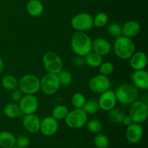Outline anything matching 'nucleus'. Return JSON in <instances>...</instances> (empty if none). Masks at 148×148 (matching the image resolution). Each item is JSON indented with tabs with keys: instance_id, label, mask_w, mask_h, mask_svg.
<instances>
[{
	"instance_id": "obj_1",
	"label": "nucleus",
	"mask_w": 148,
	"mask_h": 148,
	"mask_svg": "<svg viewBox=\"0 0 148 148\" xmlns=\"http://www.w3.org/2000/svg\"><path fill=\"white\" fill-rule=\"evenodd\" d=\"M71 48L77 56L84 57L92 51V40L85 32L77 31L71 39Z\"/></svg>"
},
{
	"instance_id": "obj_2",
	"label": "nucleus",
	"mask_w": 148,
	"mask_h": 148,
	"mask_svg": "<svg viewBox=\"0 0 148 148\" xmlns=\"http://www.w3.org/2000/svg\"><path fill=\"white\" fill-rule=\"evenodd\" d=\"M114 51L119 59L127 60L135 52V45L132 38L121 36L115 39Z\"/></svg>"
},
{
	"instance_id": "obj_3",
	"label": "nucleus",
	"mask_w": 148,
	"mask_h": 148,
	"mask_svg": "<svg viewBox=\"0 0 148 148\" xmlns=\"http://www.w3.org/2000/svg\"><path fill=\"white\" fill-rule=\"evenodd\" d=\"M117 102L122 105H130L137 100L139 97V90L133 84L124 83L117 87L114 91Z\"/></svg>"
},
{
	"instance_id": "obj_4",
	"label": "nucleus",
	"mask_w": 148,
	"mask_h": 148,
	"mask_svg": "<svg viewBox=\"0 0 148 148\" xmlns=\"http://www.w3.org/2000/svg\"><path fill=\"white\" fill-rule=\"evenodd\" d=\"M129 116L133 123L142 124L145 122L148 117V106L145 102L139 100L130 104Z\"/></svg>"
},
{
	"instance_id": "obj_5",
	"label": "nucleus",
	"mask_w": 148,
	"mask_h": 148,
	"mask_svg": "<svg viewBox=\"0 0 148 148\" xmlns=\"http://www.w3.org/2000/svg\"><path fill=\"white\" fill-rule=\"evenodd\" d=\"M64 120L68 127L78 130L86 125L88 121V114L82 108H75L72 111H69L67 116Z\"/></svg>"
},
{
	"instance_id": "obj_6",
	"label": "nucleus",
	"mask_w": 148,
	"mask_h": 148,
	"mask_svg": "<svg viewBox=\"0 0 148 148\" xmlns=\"http://www.w3.org/2000/svg\"><path fill=\"white\" fill-rule=\"evenodd\" d=\"M17 88L23 94L35 95L40 90V79L36 75L27 74L18 80Z\"/></svg>"
},
{
	"instance_id": "obj_7",
	"label": "nucleus",
	"mask_w": 148,
	"mask_h": 148,
	"mask_svg": "<svg viewBox=\"0 0 148 148\" xmlns=\"http://www.w3.org/2000/svg\"><path fill=\"white\" fill-rule=\"evenodd\" d=\"M42 62L45 69L49 73L57 75L63 69V61L62 58L53 51H47L43 54Z\"/></svg>"
},
{
	"instance_id": "obj_8",
	"label": "nucleus",
	"mask_w": 148,
	"mask_h": 148,
	"mask_svg": "<svg viewBox=\"0 0 148 148\" xmlns=\"http://www.w3.org/2000/svg\"><path fill=\"white\" fill-rule=\"evenodd\" d=\"M61 86L57 75L49 73L43 75L40 79V90L47 95H51L59 90Z\"/></svg>"
},
{
	"instance_id": "obj_9",
	"label": "nucleus",
	"mask_w": 148,
	"mask_h": 148,
	"mask_svg": "<svg viewBox=\"0 0 148 148\" xmlns=\"http://www.w3.org/2000/svg\"><path fill=\"white\" fill-rule=\"evenodd\" d=\"M71 26L77 31H88L93 27V18L88 13H79L72 18Z\"/></svg>"
},
{
	"instance_id": "obj_10",
	"label": "nucleus",
	"mask_w": 148,
	"mask_h": 148,
	"mask_svg": "<svg viewBox=\"0 0 148 148\" xmlns=\"http://www.w3.org/2000/svg\"><path fill=\"white\" fill-rule=\"evenodd\" d=\"M111 87V81L108 76L101 74L97 75L91 78L88 82V88L95 93L101 94L102 92L108 90Z\"/></svg>"
},
{
	"instance_id": "obj_11",
	"label": "nucleus",
	"mask_w": 148,
	"mask_h": 148,
	"mask_svg": "<svg viewBox=\"0 0 148 148\" xmlns=\"http://www.w3.org/2000/svg\"><path fill=\"white\" fill-rule=\"evenodd\" d=\"M18 105L22 114L25 115L35 114L38 109V100L35 95L24 94Z\"/></svg>"
},
{
	"instance_id": "obj_12",
	"label": "nucleus",
	"mask_w": 148,
	"mask_h": 148,
	"mask_svg": "<svg viewBox=\"0 0 148 148\" xmlns=\"http://www.w3.org/2000/svg\"><path fill=\"white\" fill-rule=\"evenodd\" d=\"M59 130V123L52 116H48L40 121V131L46 137H51L56 134Z\"/></svg>"
},
{
	"instance_id": "obj_13",
	"label": "nucleus",
	"mask_w": 148,
	"mask_h": 148,
	"mask_svg": "<svg viewBox=\"0 0 148 148\" xmlns=\"http://www.w3.org/2000/svg\"><path fill=\"white\" fill-rule=\"evenodd\" d=\"M98 102L100 109H102L104 111H111V109L115 108L117 103L114 91L108 89V90L102 92L100 95Z\"/></svg>"
},
{
	"instance_id": "obj_14",
	"label": "nucleus",
	"mask_w": 148,
	"mask_h": 148,
	"mask_svg": "<svg viewBox=\"0 0 148 148\" xmlns=\"http://www.w3.org/2000/svg\"><path fill=\"white\" fill-rule=\"evenodd\" d=\"M125 135L129 143L132 144L138 143L143 137V127L140 124L132 123L127 127Z\"/></svg>"
},
{
	"instance_id": "obj_15",
	"label": "nucleus",
	"mask_w": 148,
	"mask_h": 148,
	"mask_svg": "<svg viewBox=\"0 0 148 148\" xmlns=\"http://www.w3.org/2000/svg\"><path fill=\"white\" fill-rule=\"evenodd\" d=\"M23 125L29 133L36 134L40 131V119L36 114H26L23 119Z\"/></svg>"
},
{
	"instance_id": "obj_16",
	"label": "nucleus",
	"mask_w": 148,
	"mask_h": 148,
	"mask_svg": "<svg viewBox=\"0 0 148 148\" xmlns=\"http://www.w3.org/2000/svg\"><path fill=\"white\" fill-rule=\"evenodd\" d=\"M111 49V44L106 39L98 38L92 41V51L102 57L109 54Z\"/></svg>"
},
{
	"instance_id": "obj_17",
	"label": "nucleus",
	"mask_w": 148,
	"mask_h": 148,
	"mask_svg": "<svg viewBox=\"0 0 148 148\" xmlns=\"http://www.w3.org/2000/svg\"><path fill=\"white\" fill-rule=\"evenodd\" d=\"M131 79L133 85L140 90H147L148 88V72L145 69L134 70L132 74Z\"/></svg>"
},
{
	"instance_id": "obj_18",
	"label": "nucleus",
	"mask_w": 148,
	"mask_h": 148,
	"mask_svg": "<svg viewBox=\"0 0 148 148\" xmlns=\"http://www.w3.org/2000/svg\"><path fill=\"white\" fill-rule=\"evenodd\" d=\"M141 27L138 22L135 20H129L121 26V36L132 38L138 36Z\"/></svg>"
},
{
	"instance_id": "obj_19",
	"label": "nucleus",
	"mask_w": 148,
	"mask_h": 148,
	"mask_svg": "<svg viewBox=\"0 0 148 148\" xmlns=\"http://www.w3.org/2000/svg\"><path fill=\"white\" fill-rule=\"evenodd\" d=\"M130 66L134 70L145 69L147 64V56L145 52H134L130 58Z\"/></svg>"
},
{
	"instance_id": "obj_20",
	"label": "nucleus",
	"mask_w": 148,
	"mask_h": 148,
	"mask_svg": "<svg viewBox=\"0 0 148 148\" xmlns=\"http://www.w3.org/2000/svg\"><path fill=\"white\" fill-rule=\"evenodd\" d=\"M43 10L44 7L40 0H30L26 5L27 13L33 17H38L41 15Z\"/></svg>"
},
{
	"instance_id": "obj_21",
	"label": "nucleus",
	"mask_w": 148,
	"mask_h": 148,
	"mask_svg": "<svg viewBox=\"0 0 148 148\" xmlns=\"http://www.w3.org/2000/svg\"><path fill=\"white\" fill-rule=\"evenodd\" d=\"M16 137L9 131L0 132V147L12 148L15 146Z\"/></svg>"
},
{
	"instance_id": "obj_22",
	"label": "nucleus",
	"mask_w": 148,
	"mask_h": 148,
	"mask_svg": "<svg viewBox=\"0 0 148 148\" xmlns=\"http://www.w3.org/2000/svg\"><path fill=\"white\" fill-rule=\"evenodd\" d=\"M4 114L10 119L18 118L21 116L22 112L20 106L16 103H9L3 108Z\"/></svg>"
},
{
	"instance_id": "obj_23",
	"label": "nucleus",
	"mask_w": 148,
	"mask_h": 148,
	"mask_svg": "<svg viewBox=\"0 0 148 148\" xmlns=\"http://www.w3.org/2000/svg\"><path fill=\"white\" fill-rule=\"evenodd\" d=\"M85 63L91 67H99L103 62V57L93 51H90L84 56Z\"/></svg>"
},
{
	"instance_id": "obj_24",
	"label": "nucleus",
	"mask_w": 148,
	"mask_h": 148,
	"mask_svg": "<svg viewBox=\"0 0 148 148\" xmlns=\"http://www.w3.org/2000/svg\"><path fill=\"white\" fill-rule=\"evenodd\" d=\"M1 84L3 88L7 90L12 91L18 87V80L15 77L10 75H4L1 80Z\"/></svg>"
},
{
	"instance_id": "obj_25",
	"label": "nucleus",
	"mask_w": 148,
	"mask_h": 148,
	"mask_svg": "<svg viewBox=\"0 0 148 148\" xmlns=\"http://www.w3.org/2000/svg\"><path fill=\"white\" fill-rule=\"evenodd\" d=\"M108 112V118L111 122L116 124H121L123 118L125 116V113L122 110L118 108H114Z\"/></svg>"
},
{
	"instance_id": "obj_26",
	"label": "nucleus",
	"mask_w": 148,
	"mask_h": 148,
	"mask_svg": "<svg viewBox=\"0 0 148 148\" xmlns=\"http://www.w3.org/2000/svg\"><path fill=\"white\" fill-rule=\"evenodd\" d=\"M69 108L65 105H58L53 108L51 111V116L57 121L64 120L69 113Z\"/></svg>"
},
{
	"instance_id": "obj_27",
	"label": "nucleus",
	"mask_w": 148,
	"mask_h": 148,
	"mask_svg": "<svg viewBox=\"0 0 148 148\" xmlns=\"http://www.w3.org/2000/svg\"><path fill=\"white\" fill-rule=\"evenodd\" d=\"M82 109L84 110L87 114L89 115H94L96 113L98 112L100 110L99 104H98V101L91 99L89 101H86L85 105H84Z\"/></svg>"
},
{
	"instance_id": "obj_28",
	"label": "nucleus",
	"mask_w": 148,
	"mask_h": 148,
	"mask_svg": "<svg viewBox=\"0 0 148 148\" xmlns=\"http://www.w3.org/2000/svg\"><path fill=\"white\" fill-rule=\"evenodd\" d=\"M93 143L96 148H108L109 146V139L106 134L98 133L94 137Z\"/></svg>"
},
{
	"instance_id": "obj_29",
	"label": "nucleus",
	"mask_w": 148,
	"mask_h": 148,
	"mask_svg": "<svg viewBox=\"0 0 148 148\" xmlns=\"http://www.w3.org/2000/svg\"><path fill=\"white\" fill-rule=\"evenodd\" d=\"M86 125L88 130L93 134H97L98 133H101V132L103 130L102 123L98 119L90 120L89 121H87Z\"/></svg>"
},
{
	"instance_id": "obj_30",
	"label": "nucleus",
	"mask_w": 148,
	"mask_h": 148,
	"mask_svg": "<svg viewBox=\"0 0 148 148\" xmlns=\"http://www.w3.org/2000/svg\"><path fill=\"white\" fill-rule=\"evenodd\" d=\"M108 22V16L106 12H99L93 18V26L96 27H103Z\"/></svg>"
},
{
	"instance_id": "obj_31",
	"label": "nucleus",
	"mask_w": 148,
	"mask_h": 148,
	"mask_svg": "<svg viewBox=\"0 0 148 148\" xmlns=\"http://www.w3.org/2000/svg\"><path fill=\"white\" fill-rule=\"evenodd\" d=\"M58 79H59L60 84L64 86H69L72 82V75L69 72L66 70H63L57 74Z\"/></svg>"
},
{
	"instance_id": "obj_32",
	"label": "nucleus",
	"mask_w": 148,
	"mask_h": 148,
	"mask_svg": "<svg viewBox=\"0 0 148 148\" xmlns=\"http://www.w3.org/2000/svg\"><path fill=\"white\" fill-rule=\"evenodd\" d=\"M71 102L75 108H82L86 102V98L82 93L77 92L72 95Z\"/></svg>"
},
{
	"instance_id": "obj_33",
	"label": "nucleus",
	"mask_w": 148,
	"mask_h": 148,
	"mask_svg": "<svg viewBox=\"0 0 148 148\" xmlns=\"http://www.w3.org/2000/svg\"><path fill=\"white\" fill-rule=\"evenodd\" d=\"M107 30L110 36L116 38L121 36V25L117 23H111L107 27Z\"/></svg>"
},
{
	"instance_id": "obj_34",
	"label": "nucleus",
	"mask_w": 148,
	"mask_h": 148,
	"mask_svg": "<svg viewBox=\"0 0 148 148\" xmlns=\"http://www.w3.org/2000/svg\"><path fill=\"white\" fill-rule=\"evenodd\" d=\"M114 64L110 62H103L102 64L99 66V72L103 75L108 76L114 72Z\"/></svg>"
},
{
	"instance_id": "obj_35",
	"label": "nucleus",
	"mask_w": 148,
	"mask_h": 148,
	"mask_svg": "<svg viewBox=\"0 0 148 148\" xmlns=\"http://www.w3.org/2000/svg\"><path fill=\"white\" fill-rule=\"evenodd\" d=\"M30 144V140L29 137L25 135H19L16 137L15 146L20 148H27Z\"/></svg>"
},
{
	"instance_id": "obj_36",
	"label": "nucleus",
	"mask_w": 148,
	"mask_h": 148,
	"mask_svg": "<svg viewBox=\"0 0 148 148\" xmlns=\"http://www.w3.org/2000/svg\"><path fill=\"white\" fill-rule=\"evenodd\" d=\"M23 93L18 88L13 90L12 92L11 93V98L14 103L19 102V101L21 100V98H23Z\"/></svg>"
},
{
	"instance_id": "obj_37",
	"label": "nucleus",
	"mask_w": 148,
	"mask_h": 148,
	"mask_svg": "<svg viewBox=\"0 0 148 148\" xmlns=\"http://www.w3.org/2000/svg\"><path fill=\"white\" fill-rule=\"evenodd\" d=\"M73 64L76 66H81L85 64V60H84V57L82 56H77L76 58L74 59Z\"/></svg>"
},
{
	"instance_id": "obj_38",
	"label": "nucleus",
	"mask_w": 148,
	"mask_h": 148,
	"mask_svg": "<svg viewBox=\"0 0 148 148\" xmlns=\"http://www.w3.org/2000/svg\"><path fill=\"white\" fill-rule=\"evenodd\" d=\"M132 123H133L131 117H130L129 115L124 116V117L122 119V121H121V124H124V125L126 126V127H128V126H130V124H132Z\"/></svg>"
},
{
	"instance_id": "obj_39",
	"label": "nucleus",
	"mask_w": 148,
	"mask_h": 148,
	"mask_svg": "<svg viewBox=\"0 0 148 148\" xmlns=\"http://www.w3.org/2000/svg\"><path fill=\"white\" fill-rule=\"evenodd\" d=\"M4 62H3L2 59H1V56H0V75H1V74L3 72V71H4Z\"/></svg>"
},
{
	"instance_id": "obj_40",
	"label": "nucleus",
	"mask_w": 148,
	"mask_h": 148,
	"mask_svg": "<svg viewBox=\"0 0 148 148\" xmlns=\"http://www.w3.org/2000/svg\"><path fill=\"white\" fill-rule=\"evenodd\" d=\"M12 148H20V147H17V146H14V147H12Z\"/></svg>"
},
{
	"instance_id": "obj_41",
	"label": "nucleus",
	"mask_w": 148,
	"mask_h": 148,
	"mask_svg": "<svg viewBox=\"0 0 148 148\" xmlns=\"http://www.w3.org/2000/svg\"><path fill=\"white\" fill-rule=\"evenodd\" d=\"M70 148H76V147H70Z\"/></svg>"
}]
</instances>
